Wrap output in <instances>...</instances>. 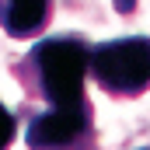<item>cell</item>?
<instances>
[{"mask_svg":"<svg viewBox=\"0 0 150 150\" xmlns=\"http://www.w3.org/2000/svg\"><path fill=\"white\" fill-rule=\"evenodd\" d=\"M0 11H4V0H0Z\"/></svg>","mask_w":150,"mask_h":150,"instance_id":"cell-7","label":"cell"},{"mask_svg":"<svg viewBox=\"0 0 150 150\" xmlns=\"http://www.w3.org/2000/svg\"><path fill=\"white\" fill-rule=\"evenodd\" d=\"M140 150H150V147H140Z\"/></svg>","mask_w":150,"mask_h":150,"instance_id":"cell-8","label":"cell"},{"mask_svg":"<svg viewBox=\"0 0 150 150\" xmlns=\"http://www.w3.org/2000/svg\"><path fill=\"white\" fill-rule=\"evenodd\" d=\"M91 80L112 98L150 91V35H122L91 45Z\"/></svg>","mask_w":150,"mask_h":150,"instance_id":"cell-2","label":"cell"},{"mask_svg":"<svg viewBox=\"0 0 150 150\" xmlns=\"http://www.w3.org/2000/svg\"><path fill=\"white\" fill-rule=\"evenodd\" d=\"M28 150H98L94 108H45L28 119Z\"/></svg>","mask_w":150,"mask_h":150,"instance_id":"cell-3","label":"cell"},{"mask_svg":"<svg viewBox=\"0 0 150 150\" xmlns=\"http://www.w3.org/2000/svg\"><path fill=\"white\" fill-rule=\"evenodd\" d=\"M52 0H4L0 28L11 38H35L49 28Z\"/></svg>","mask_w":150,"mask_h":150,"instance_id":"cell-4","label":"cell"},{"mask_svg":"<svg viewBox=\"0 0 150 150\" xmlns=\"http://www.w3.org/2000/svg\"><path fill=\"white\" fill-rule=\"evenodd\" d=\"M14 77L28 94L45 101V108H84L91 105L84 94V80L91 77V42L74 32L38 38L28 56L14 63Z\"/></svg>","mask_w":150,"mask_h":150,"instance_id":"cell-1","label":"cell"},{"mask_svg":"<svg viewBox=\"0 0 150 150\" xmlns=\"http://www.w3.org/2000/svg\"><path fill=\"white\" fill-rule=\"evenodd\" d=\"M14 140H18V119H14V112L0 101V150H11Z\"/></svg>","mask_w":150,"mask_h":150,"instance_id":"cell-5","label":"cell"},{"mask_svg":"<svg viewBox=\"0 0 150 150\" xmlns=\"http://www.w3.org/2000/svg\"><path fill=\"white\" fill-rule=\"evenodd\" d=\"M112 7L119 14H133V11H136V0H112Z\"/></svg>","mask_w":150,"mask_h":150,"instance_id":"cell-6","label":"cell"}]
</instances>
